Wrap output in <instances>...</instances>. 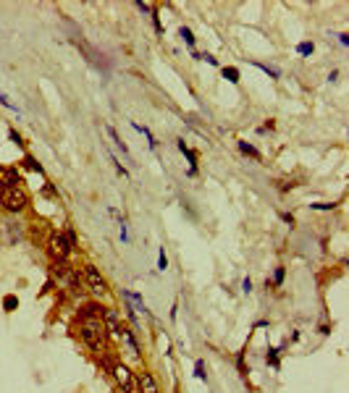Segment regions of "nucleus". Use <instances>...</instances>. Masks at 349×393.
Returning <instances> with one entry per match:
<instances>
[{
	"label": "nucleus",
	"instance_id": "8",
	"mask_svg": "<svg viewBox=\"0 0 349 393\" xmlns=\"http://www.w3.org/2000/svg\"><path fill=\"white\" fill-rule=\"evenodd\" d=\"M137 388H139V393H160L155 375L147 373V369H142V373H139V378H137Z\"/></svg>",
	"mask_w": 349,
	"mask_h": 393
},
{
	"label": "nucleus",
	"instance_id": "14",
	"mask_svg": "<svg viewBox=\"0 0 349 393\" xmlns=\"http://www.w3.org/2000/svg\"><path fill=\"white\" fill-rule=\"evenodd\" d=\"M24 163H27V168H32V171H42V166L37 163V160H34V157H29V155L24 157Z\"/></svg>",
	"mask_w": 349,
	"mask_h": 393
},
{
	"label": "nucleus",
	"instance_id": "10",
	"mask_svg": "<svg viewBox=\"0 0 349 393\" xmlns=\"http://www.w3.org/2000/svg\"><path fill=\"white\" fill-rule=\"evenodd\" d=\"M3 307H6V312H13V309L18 307V299H16V296H6V299H3Z\"/></svg>",
	"mask_w": 349,
	"mask_h": 393
},
{
	"label": "nucleus",
	"instance_id": "16",
	"mask_svg": "<svg viewBox=\"0 0 349 393\" xmlns=\"http://www.w3.org/2000/svg\"><path fill=\"white\" fill-rule=\"evenodd\" d=\"M255 66H257V68H263V71H265V74H271L273 79H278V68H268V66H263V63H255Z\"/></svg>",
	"mask_w": 349,
	"mask_h": 393
},
{
	"label": "nucleus",
	"instance_id": "18",
	"mask_svg": "<svg viewBox=\"0 0 349 393\" xmlns=\"http://www.w3.org/2000/svg\"><path fill=\"white\" fill-rule=\"evenodd\" d=\"M268 364L278 367V354H276V349H271V354H268Z\"/></svg>",
	"mask_w": 349,
	"mask_h": 393
},
{
	"label": "nucleus",
	"instance_id": "7",
	"mask_svg": "<svg viewBox=\"0 0 349 393\" xmlns=\"http://www.w3.org/2000/svg\"><path fill=\"white\" fill-rule=\"evenodd\" d=\"M53 275L71 291H79V273H74L66 262H53Z\"/></svg>",
	"mask_w": 349,
	"mask_h": 393
},
{
	"label": "nucleus",
	"instance_id": "12",
	"mask_svg": "<svg viewBox=\"0 0 349 393\" xmlns=\"http://www.w3.org/2000/svg\"><path fill=\"white\" fill-rule=\"evenodd\" d=\"M179 37H181V39H184V42L189 45V48H192V45H194V37H192V32H189L187 27H181V29H179Z\"/></svg>",
	"mask_w": 349,
	"mask_h": 393
},
{
	"label": "nucleus",
	"instance_id": "1",
	"mask_svg": "<svg viewBox=\"0 0 349 393\" xmlns=\"http://www.w3.org/2000/svg\"><path fill=\"white\" fill-rule=\"evenodd\" d=\"M79 333H81L84 343L90 346V349H95V351L102 349V343H105V338H108L105 325H102V320H100V317H84L81 330H79Z\"/></svg>",
	"mask_w": 349,
	"mask_h": 393
},
{
	"label": "nucleus",
	"instance_id": "20",
	"mask_svg": "<svg viewBox=\"0 0 349 393\" xmlns=\"http://www.w3.org/2000/svg\"><path fill=\"white\" fill-rule=\"evenodd\" d=\"M166 265H168V262H166V254L160 252V260H158V270H166Z\"/></svg>",
	"mask_w": 349,
	"mask_h": 393
},
{
	"label": "nucleus",
	"instance_id": "13",
	"mask_svg": "<svg viewBox=\"0 0 349 393\" xmlns=\"http://www.w3.org/2000/svg\"><path fill=\"white\" fill-rule=\"evenodd\" d=\"M223 76H226L231 84H236V81H239V71H236V68H223Z\"/></svg>",
	"mask_w": 349,
	"mask_h": 393
},
{
	"label": "nucleus",
	"instance_id": "4",
	"mask_svg": "<svg viewBox=\"0 0 349 393\" xmlns=\"http://www.w3.org/2000/svg\"><path fill=\"white\" fill-rule=\"evenodd\" d=\"M48 252H50V257L55 262H66V257L71 254V244H69V239L63 234H53L50 241H48Z\"/></svg>",
	"mask_w": 349,
	"mask_h": 393
},
{
	"label": "nucleus",
	"instance_id": "22",
	"mask_svg": "<svg viewBox=\"0 0 349 393\" xmlns=\"http://www.w3.org/2000/svg\"><path fill=\"white\" fill-rule=\"evenodd\" d=\"M273 281H276V283H281V281H283V267H278V270H276V278H273Z\"/></svg>",
	"mask_w": 349,
	"mask_h": 393
},
{
	"label": "nucleus",
	"instance_id": "3",
	"mask_svg": "<svg viewBox=\"0 0 349 393\" xmlns=\"http://www.w3.org/2000/svg\"><path fill=\"white\" fill-rule=\"evenodd\" d=\"M113 373V378H116V383L124 388V393H139V388H137V378L132 375V369H129L126 364H121V362H111V367H108Z\"/></svg>",
	"mask_w": 349,
	"mask_h": 393
},
{
	"label": "nucleus",
	"instance_id": "2",
	"mask_svg": "<svg viewBox=\"0 0 349 393\" xmlns=\"http://www.w3.org/2000/svg\"><path fill=\"white\" fill-rule=\"evenodd\" d=\"M0 204H3L8 213H21V210H27V204H29V194L21 187L3 189L0 192Z\"/></svg>",
	"mask_w": 349,
	"mask_h": 393
},
{
	"label": "nucleus",
	"instance_id": "5",
	"mask_svg": "<svg viewBox=\"0 0 349 393\" xmlns=\"http://www.w3.org/2000/svg\"><path fill=\"white\" fill-rule=\"evenodd\" d=\"M84 278H87V286L95 296H108V281L100 275V270L95 265H84Z\"/></svg>",
	"mask_w": 349,
	"mask_h": 393
},
{
	"label": "nucleus",
	"instance_id": "9",
	"mask_svg": "<svg viewBox=\"0 0 349 393\" xmlns=\"http://www.w3.org/2000/svg\"><path fill=\"white\" fill-rule=\"evenodd\" d=\"M18 183H21V178H18L16 168L0 166V192H3V189H13V187H18Z\"/></svg>",
	"mask_w": 349,
	"mask_h": 393
},
{
	"label": "nucleus",
	"instance_id": "19",
	"mask_svg": "<svg viewBox=\"0 0 349 393\" xmlns=\"http://www.w3.org/2000/svg\"><path fill=\"white\" fill-rule=\"evenodd\" d=\"M0 105H6V108H11V110H16V108H13V102H11V100H8V97L3 95V92H0Z\"/></svg>",
	"mask_w": 349,
	"mask_h": 393
},
{
	"label": "nucleus",
	"instance_id": "6",
	"mask_svg": "<svg viewBox=\"0 0 349 393\" xmlns=\"http://www.w3.org/2000/svg\"><path fill=\"white\" fill-rule=\"evenodd\" d=\"M100 320H102V325H105V333H108V336L121 338L124 325H121V317H118V312H116V309H111V307H102V309H100Z\"/></svg>",
	"mask_w": 349,
	"mask_h": 393
},
{
	"label": "nucleus",
	"instance_id": "21",
	"mask_svg": "<svg viewBox=\"0 0 349 393\" xmlns=\"http://www.w3.org/2000/svg\"><path fill=\"white\" fill-rule=\"evenodd\" d=\"M8 136H11V139H13V142H16V144H24V142H21V136H18V134H16V131H8Z\"/></svg>",
	"mask_w": 349,
	"mask_h": 393
},
{
	"label": "nucleus",
	"instance_id": "15",
	"mask_svg": "<svg viewBox=\"0 0 349 393\" xmlns=\"http://www.w3.org/2000/svg\"><path fill=\"white\" fill-rule=\"evenodd\" d=\"M194 375H197V378H205V362H202V359H197V364H194Z\"/></svg>",
	"mask_w": 349,
	"mask_h": 393
},
{
	"label": "nucleus",
	"instance_id": "23",
	"mask_svg": "<svg viewBox=\"0 0 349 393\" xmlns=\"http://www.w3.org/2000/svg\"><path fill=\"white\" fill-rule=\"evenodd\" d=\"M242 288H244V291H247V294H250V291H252V283H250V278H247V281H244V283H242Z\"/></svg>",
	"mask_w": 349,
	"mask_h": 393
},
{
	"label": "nucleus",
	"instance_id": "11",
	"mask_svg": "<svg viewBox=\"0 0 349 393\" xmlns=\"http://www.w3.org/2000/svg\"><path fill=\"white\" fill-rule=\"evenodd\" d=\"M239 150H242L244 155H252V157H260V152L252 147V144H247V142H239Z\"/></svg>",
	"mask_w": 349,
	"mask_h": 393
},
{
	"label": "nucleus",
	"instance_id": "17",
	"mask_svg": "<svg viewBox=\"0 0 349 393\" xmlns=\"http://www.w3.org/2000/svg\"><path fill=\"white\" fill-rule=\"evenodd\" d=\"M299 53H302V55H310V53H313V42H302V45H299Z\"/></svg>",
	"mask_w": 349,
	"mask_h": 393
}]
</instances>
